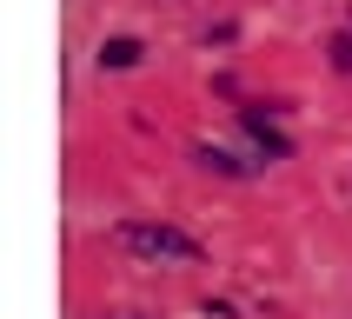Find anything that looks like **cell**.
<instances>
[{
  "label": "cell",
  "instance_id": "6da1fadb",
  "mask_svg": "<svg viewBox=\"0 0 352 319\" xmlns=\"http://www.w3.org/2000/svg\"><path fill=\"white\" fill-rule=\"evenodd\" d=\"M113 239H120V253L153 259V266H193L199 259V239L186 226H166V219H120Z\"/></svg>",
  "mask_w": 352,
  "mask_h": 319
},
{
  "label": "cell",
  "instance_id": "7a4b0ae2",
  "mask_svg": "<svg viewBox=\"0 0 352 319\" xmlns=\"http://www.w3.org/2000/svg\"><path fill=\"white\" fill-rule=\"evenodd\" d=\"M239 126L253 133V146H266V160H286V153H293V140L279 133V126H273L266 113H259V107H239Z\"/></svg>",
  "mask_w": 352,
  "mask_h": 319
},
{
  "label": "cell",
  "instance_id": "3957f363",
  "mask_svg": "<svg viewBox=\"0 0 352 319\" xmlns=\"http://www.w3.org/2000/svg\"><path fill=\"white\" fill-rule=\"evenodd\" d=\"M140 54H146V47H140V40H107V47H100V67H140Z\"/></svg>",
  "mask_w": 352,
  "mask_h": 319
},
{
  "label": "cell",
  "instance_id": "277c9868",
  "mask_svg": "<svg viewBox=\"0 0 352 319\" xmlns=\"http://www.w3.org/2000/svg\"><path fill=\"white\" fill-rule=\"evenodd\" d=\"M193 160L206 166V173H226V179H246V166H239L233 153H219V146H193Z\"/></svg>",
  "mask_w": 352,
  "mask_h": 319
},
{
  "label": "cell",
  "instance_id": "5b68a950",
  "mask_svg": "<svg viewBox=\"0 0 352 319\" xmlns=\"http://www.w3.org/2000/svg\"><path fill=\"white\" fill-rule=\"evenodd\" d=\"M333 67H339V74H352V34H333Z\"/></svg>",
  "mask_w": 352,
  "mask_h": 319
}]
</instances>
